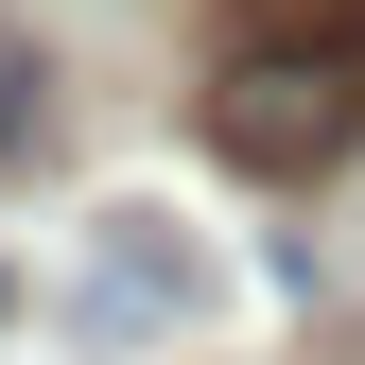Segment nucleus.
<instances>
[{"label":"nucleus","mask_w":365,"mask_h":365,"mask_svg":"<svg viewBox=\"0 0 365 365\" xmlns=\"http://www.w3.org/2000/svg\"><path fill=\"white\" fill-rule=\"evenodd\" d=\"M192 140L244 192H313L365 157V0H226L192 70Z\"/></svg>","instance_id":"nucleus-1"},{"label":"nucleus","mask_w":365,"mask_h":365,"mask_svg":"<svg viewBox=\"0 0 365 365\" xmlns=\"http://www.w3.org/2000/svg\"><path fill=\"white\" fill-rule=\"evenodd\" d=\"M192 296H209V261L174 244L157 209H105V226H87V331H105V348H140V331H192Z\"/></svg>","instance_id":"nucleus-2"},{"label":"nucleus","mask_w":365,"mask_h":365,"mask_svg":"<svg viewBox=\"0 0 365 365\" xmlns=\"http://www.w3.org/2000/svg\"><path fill=\"white\" fill-rule=\"evenodd\" d=\"M53 140H70L53 53H35V35H0V174H53Z\"/></svg>","instance_id":"nucleus-3"},{"label":"nucleus","mask_w":365,"mask_h":365,"mask_svg":"<svg viewBox=\"0 0 365 365\" xmlns=\"http://www.w3.org/2000/svg\"><path fill=\"white\" fill-rule=\"evenodd\" d=\"M0 313H18V279H0Z\"/></svg>","instance_id":"nucleus-4"}]
</instances>
